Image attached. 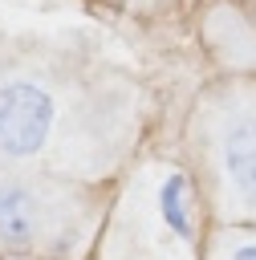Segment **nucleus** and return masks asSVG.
<instances>
[{
    "label": "nucleus",
    "instance_id": "obj_1",
    "mask_svg": "<svg viewBox=\"0 0 256 260\" xmlns=\"http://www.w3.org/2000/svg\"><path fill=\"white\" fill-rule=\"evenodd\" d=\"M134 89L93 65L0 49V162L93 183L130 150Z\"/></svg>",
    "mask_w": 256,
    "mask_h": 260
},
{
    "label": "nucleus",
    "instance_id": "obj_5",
    "mask_svg": "<svg viewBox=\"0 0 256 260\" xmlns=\"http://www.w3.org/2000/svg\"><path fill=\"white\" fill-rule=\"evenodd\" d=\"M207 260H256V228L252 223H219L207 240Z\"/></svg>",
    "mask_w": 256,
    "mask_h": 260
},
{
    "label": "nucleus",
    "instance_id": "obj_3",
    "mask_svg": "<svg viewBox=\"0 0 256 260\" xmlns=\"http://www.w3.org/2000/svg\"><path fill=\"white\" fill-rule=\"evenodd\" d=\"M89 223V183L0 162V260H61Z\"/></svg>",
    "mask_w": 256,
    "mask_h": 260
},
{
    "label": "nucleus",
    "instance_id": "obj_2",
    "mask_svg": "<svg viewBox=\"0 0 256 260\" xmlns=\"http://www.w3.org/2000/svg\"><path fill=\"white\" fill-rule=\"evenodd\" d=\"M199 187L223 223L256 228V77L207 89L191 114Z\"/></svg>",
    "mask_w": 256,
    "mask_h": 260
},
{
    "label": "nucleus",
    "instance_id": "obj_4",
    "mask_svg": "<svg viewBox=\"0 0 256 260\" xmlns=\"http://www.w3.org/2000/svg\"><path fill=\"white\" fill-rule=\"evenodd\" d=\"M199 207H203V187L195 179V171H183V167H163L158 179H154V215L158 223L191 244L199 236Z\"/></svg>",
    "mask_w": 256,
    "mask_h": 260
}]
</instances>
